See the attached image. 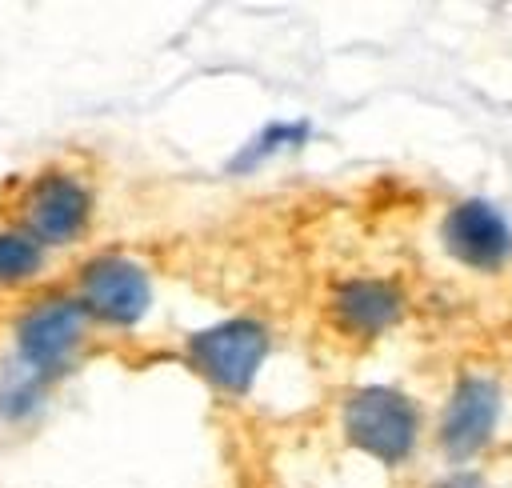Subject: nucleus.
Here are the masks:
<instances>
[{
    "mask_svg": "<svg viewBox=\"0 0 512 488\" xmlns=\"http://www.w3.org/2000/svg\"><path fill=\"white\" fill-rule=\"evenodd\" d=\"M420 412L396 388H356L344 400V436L380 464H400L416 448Z\"/></svg>",
    "mask_w": 512,
    "mask_h": 488,
    "instance_id": "nucleus-1",
    "label": "nucleus"
},
{
    "mask_svg": "<svg viewBox=\"0 0 512 488\" xmlns=\"http://www.w3.org/2000/svg\"><path fill=\"white\" fill-rule=\"evenodd\" d=\"M268 356V332L256 320H220L204 332L188 336V360L196 364V372L204 380H212L224 392H244L260 364Z\"/></svg>",
    "mask_w": 512,
    "mask_h": 488,
    "instance_id": "nucleus-2",
    "label": "nucleus"
},
{
    "mask_svg": "<svg viewBox=\"0 0 512 488\" xmlns=\"http://www.w3.org/2000/svg\"><path fill=\"white\" fill-rule=\"evenodd\" d=\"M148 304H152V280L136 260L108 252V256H96L84 264V272H80L84 316L128 328L148 312Z\"/></svg>",
    "mask_w": 512,
    "mask_h": 488,
    "instance_id": "nucleus-3",
    "label": "nucleus"
},
{
    "mask_svg": "<svg viewBox=\"0 0 512 488\" xmlns=\"http://www.w3.org/2000/svg\"><path fill=\"white\" fill-rule=\"evenodd\" d=\"M84 336V308L76 300H48L36 304L20 324H16V352L20 368L36 380H52L72 348Z\"/></svg>",
    "mask_w": 512,
    "mask_h": 488,
    "instance_id": "nucleus-4",
    "label": "nucleus"
},
{
    "mask_svg": "<svg viewBox=\"0 0 512 488\" xmlns=\"http://www.w3.org/2000/svg\"><path fill=\"white\" fill-rule=\"evenodd\" d=\"M440 240L444 252L456 256L468 268L480 272H496L508 256H512V224L504 220V212L488 200H460L444 212L440 224Z\"/></svg>",
    "mask_w": 512,
    "mask_h": 488,
    "instance_id": "nucleus-5",
    "label": "nucleus"
},
{
    "mask_svg": "<svg viewBox=\"0 0 512 488\" xmlns=\"http://www.w3.org/2000/svg\"><path fill=\"white\" fill-rule=\"evenodd\" d=\"M500 408H504V396L492 376H480V372L460 376L440 416V448L456 460L480 452L500 424Z\"/></svg>",
    "mask_w": 512,
    "mask_h": 488,
    "instance_id": "nucleus-6",
    "label": "nucleus"
},
{
    "mask_svg": "<svg viewBox=\"0 0 512 488\" xmlns=\"http://www.w3.org/2000/svg\"><path fill=\"white\" fill-rule=\"evenodd\" d=\"M92 216V196L76 176L52 172L36 180L24 196V236L36 244H68L88 228Z\"/></svg>",
    "mask_w": 512,
    "mask_h": 488,
    "instance_id": "nucleus-7",
    "label": "nucleus"
},
{
    "mask_svg": "<svg viewBox=\"0 0 512 488\" xmlns=\"http://www.w3.org/2000/svg\"><path fill=\"white\" fill-rule=\"evenodd\" d=\"M400 316H404V296L384 276H352V280H340L332 292V320L348 336L372 340L388 332Z\"/></svg>",
    "mask_w": 512,
    "mask_h": 488,
    "instance_id": "nucleus-8",
    "label": "nucleus"
},
{
    "mask_svg": "<svg viewBox=\"0 0 512 488\" xmlns=\"http://www.w3.org/2000/svg\"><path fill=\"white\" fill-rule=\"evenodd\" d=\"M308 124L304 120H272V124H264L244 148H240V156H232V172H252L256 164H264V160H272L276 152H292V148H300L304 140H308Z\"/></svg>",
    "mask_w": 512,
    "mask_h": 488,
    "instance_id": "nucleus-9",
    "label": "nucleus"
},
{
    "mask_svg": "<svg viewBox=\"0 0 512 488\" xmlns=\"http://www.w3.org/2000/svg\"><path fill=\"white\" fill-rule=\"evenodd\" d=\"M44 264V248L24 232H0V284H20L36 276Z\"/></svg>",
    "mask_w": 512,
    "mask_h": 488,
    "instance_id": "nucleus-10",
    "label": "nucleus"
},
{
    "mask_svg": "<svg viewBox=\"0 0 512 488\" xmlns=\"http://www.w3.org/2000/svg\"><path fill=\"white\" fill-rule=\"evenodd\" d=\"M432 488H484V476L472 468H460V472H448L444 480H436Z\"/></svg>",
    "mask_w": 512,
    "mask_h": 488,
    "instance_id": "nucleus-11",
    "label": "nucleus"
}]
</instances>
